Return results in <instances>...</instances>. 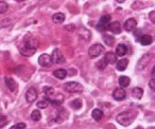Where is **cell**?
Returning <instances> with one entry per match:
<instances>
[{"mask_svg":"<svg viewBox=\"0 0 155 129\" xmlns=\"http://www.w3.org/2000/svg\"><path fill=\"white\" fill-rule=\"evenodd\" d=\"M37 40L34 37H25L24 41L19 46V51L24 56H32L37 50Z\"/></svg>","mask_w":155,"mask_h":129,"instance_id":"obj_1","label":"cell"},{"mask_svg":"<svg viewBox=\"0 0 155 129\" xmlns=\"http://www.w3.org/2000/svg\"><path fill=\"white\" fill-rule=\"evenodd\" d=\"M134 118H135V114H133V112L124 111V112L119 113L118 115H117L116 120H117V122L120 125H122V126H129V125H131V123L133 122Z\"/></svg>","mask_w":155,"mask_h":129,"instance_id":"obj_2","label":"cell"},{"mask_svg":"<svg viewBox=\"0 0 155 129\" xmlns=\"http://www.w3.org/2000/svg\"><path fill=\"white\" fill-rule=\"evenodd\" d=\"M64 89L69 93H79L83 91V86L77 82H69L64 85Z\"/></svg>","mask_w":155,"mask_h":129,"instance_id":"obj_3","label":"cell"},{"mask_svg":"<svg viewBox=\"0 0 155 129\" xmlns=\"http://www.w3.org/2000/svg\"><path fill=\"white\" fill-rule=\"evenodd\" d=\"M103 51H104L103 46L100 45V43H95V45H93L88 49V55L91 58H96V57H98L100 54L103 53Z\"/></svg>","mask_w":155,"mask_h":129,"instance_id":"obj_4","label":"cell"},{"mask_svg":"<svg viewBox=\"0 0 155 129\" xmlns=\"http://www.w3.org/2000/svg\"><path fill=\"white\" fill-rule=\"evenodd\" d=\"M110 19H112V17L108 14H105V15L102 16L99 20V24H97V30L100 31V32H103V31L107 30V26L110 22Z\"/></svg>","mask_w":155,"mask_h":129,"instance_id":"obj_5","label":"cell"},{"mask_svg":"<svg viewBox=\"0 0 155 129\" xmlns=\"http://www.w3.org/2000/svg\"><path fill=\"white\" fill-rule=\"evenodd\" d=\"M50 56H51L52 62H54V64H64L65 62V57L62 54V52H61L60 49H54Z\"/></svg>","mask_w":155,"mask_h":129,"instance_id":"obj_6","label":"cell"},{"mask_svg":"<svg viewBox=\"0 0 155 129\" xmlns=\"http://www.w3.org/2000/svg\"><path fill=\"white\" fill-rule=\"evenodd\" d=\"M150 59H151V54L147 53V54H144V55H142L141 58L138 60L137 66H136V69H137L138 71H141V70H143L144 68L148 66L149 62H150Z\"/></svg>","mask_w":155,"mask_h":129,"instance_id":"obj_7","label":"cell"},{"mask_svg":"<svg viewBox=\"0 0 155 129\" xmlns=\"http://www.w3.org/2000/svg\"><path fill=\"white\" fill-rule=\"evenodd\" d=\"M45 99L49 104H52L53 106H61L64 102V95L63 94H58L56 96H46Z\"/></svg>","mask_w":155,"mask_h":129,"instance_id":"obj_8","label":"cell"},{"mask_svg":"<svg viewBox=\"0 0 155 129\" xmlns=\"http://www.w3.org/2000/svg\"><path fill=\"white\" fill-rule=\"evenodd\" d=\"M37 96H38V92L34 87H31L27 90L26 92V99L28 103H33V102L36 101Z\"/></svg>","mask_w":155,"mask_h":129,"instance_id":"obj_9","label":"cell"},{"mask_svg":"<svg viewBox=\"0 0 155 129\" xmlns=\"http://www.w3.org/2000/svg\"><path fill=\"white\" fill-rule=\"evenodd\" d=\"M38 64H41V67L48 68L52 64V60H51V56L49 54H41L38 57Z\"/></svg>","mask_w":155,"mask_h":129,"instance_id":"obj_10","label":"cell"},{"mask_svg":"<svg viewBox=\"0 0 155 129\" xmlns=\"http://www.w3.org/2000/svg\"><path fill=\"white\" fill-rule=\"evenodd\" d=\"M113 97L116 101H123L127 97V92L123 88H116L113 92Z\"/></svg>","mask_w":155,"mask_h":129,"instance_id":"obj_11","label":"cell"},{"mask_svg":"<svg viewBox=\"0 0 155 129\" xmlns=\"http://www.w3.org/2000/svg\"><path fill=\"white\" fill-rule=\"evenodd\" d=\"M107 30L110 31L114 34H120L122 29H121V26L118 21H114V22H110L107 26Z\"/></svg>","mask_w":155,"mask_h":129,"instance_id":"obj_12","label":"cell"},{"mask_svg":"<svg viewBox=\"0 0 155 129\" xmlns=\"http://www.w3.org/2000/svg\"><path fill=\"white\" fill-rule=\"evenodd\" d=\"M124 30L127 31V32H132V31H134L136 29V27H137V21H136L134 18H130V19H127V21L124 22Z\"/></svg>","mask_w":155,"mask_h":129,"instance_id":"obj_13","label":"cell"},{"mask_svg":"<svg viewBox=\"0 0 155 129\" xmlns=\"http://www.w3.org/2000/svg\"><path fill=\"white\" fill-rule=\"evenodd\" d=\"M5 85H7V87L11 92H14L16 90V88H17V83L12 77H5Z\"/></svg>","mask_w":155,"mask_h":129,"instance_id":"obj_14","label":"cell"},{"mask_svg":"<svg viewBox=\"0 0 155 129\" xmlns=\"http://www.w3.org/2000/svg\"><path fill=\"white\" fill-rule=\"evenodd\" d=\"M139 37L140 38L138 39V40H139V42L141 43L142 46H149L153 42V38H152L151 35L144 34V35H141V36H139Z\"/></svg>","mask_w":155,"mask_h":129,"instance_id":"obj_15","label":"cell"},{"mask_svg":"<svg viewBox=\"0 0 155 129\" xmlns=\"http://www.w3.org/2000/svg\"><path fill=\"white\" fill-rule=\"evenodd\" d=\"M127 45H124V43H120V45L117 46V48H116V55L117 56L122 57V56H124L125 54H127Z\"/></svg>","mask_w":155,"mask_h":129,"instance_id":"obj_16","label":"cell"},{"mask_svg":"<svg viewBox=\"0 0 155 129\" xmlns=\"http://www.w3.org/2000/svg\"><path fill=\"white\" fill-rule=\"evenodd\" d=\"M127 64H129V60H127V58H122V59H120L119 61H117L116 68L118 71H124L127 68Z\"/></svg>","mask_w":155,"mask_h":129,"instance_id":"obj_17","label":"cell"},{"mask_svg":"<svg viewBox=\"0 0 155 129\" xmlns=\"http://www.w3.org/2000/svg\"><path fill=\"white\" fill-rule=\"evenodd\" d=\"M104 59L107 64H116L117 62V55L113 52H107L104 56Z\"/></svg>","mask_w":155,"mask_h":129,"instance_id":"obj_18","label":"cell"},{"mask_svg":"<svg viewBox=\"0 0 155 129\" xmlns=\"http://www.w3.org/2000/svg\"><path fill=\"white\" fill-rule=\"evenodd\" d=\"M65 20V15L63 13H55L52 16V21L56 24H63Z\"/></svg>","mask_w":155,"mask_h":129,"instance_id":"obj_19","label":"cell"},{"mask_svg":"<svg viewBox=\"0 0 155 129\" xmlns=\"http://www.w3.org/2000/svg\"><path fill=\"white\" fill-rule=\"evenodd\" d=\"M53 75L58 80H64L67 76V71L65 69H56L55 71H53Z\"/></svg>","mask_w":155,"mask_h":129,"instance_id":"obj_20","label":"cell"},{"mask_svg":"<svg viewBox=\"0 0 155 129\" xmlns=\"http://www.w3.org/2000/svg\"><path fill=\"white\" fill-rule=\"evenodd\" d=\"M91 116H93L94 120H96V121L102 120V118H103V111H102L101 109H99V108H96V109H94L93 112H91Z\"/></svg>","mask_w":155,"mask_h":129,"instance_id":"obj_21","label":"cell"},{"mask_svg":"<svg viewBox=\"0 0 155 129\" xmlns=\"http://www.w3.org/2000/svg\"><path fill=\"white\" fill-rule=\"evenodd\" d=\"M132 95L137 99H141L142 95H143V90H142V88H139V87H135L132 90Z\"/></svg>","mask_w":155,"mask_h":129,"instance_id":"obj_22","label":"cell"},{"mask_svg":"<svg viewBox=\"0 0 155 129\" xmlns=\"http://www.w3.org/2000/svg\"><path fill=\"white\" fill-rule=\"evenodd\" d=\"M79 36L84 38L85 40H89V38H91V33L85 28H81L80 30H79Z\"/></svg>","mask_w":155,"mask_h":129,"instance_id":"obj_23","label":"cell"},{"mask_svg":"<svg viewBox=\"0 0 155 129\" xmlns=\"http://www.w3.org/2000/svg\"><path fill=\"white\" fill-rule=\"evenodd\" d=\"M130 82H131V80H130L129 76H120V77H119V85H120L122 88H125V87L129 86Z\"/></svg>","mask_w":155,"mask_h":129,"instance_id":"obj_24","label":"cell"},{"mask_svg":"<svg viewBox=\"0 0 155 129\" xmlns=\"http://www.w3.org/2000/svg\"><path fill=\"white\" fill-rule=\"evenodd\" d=\"M70 106H71V108H72V109H74V110L81 109V108H82V101H81L80 99H73V101L70 103Z\"/></svg>","mask_w":155,"mask_h":129,"instance_id":"obj_25","label":"cell"},{"mask_svg":"<svg viewBox=\"0 0 155 129\" xmlns=\"http://www.w3.org/2000/svg\"><path fill=\"white\" fill-rule=\"evenodd\" d=\"M63 110H64V108H61L60 110H58V114H56V116H55V118H54V120H55V122L56 123H62L63 121L65 120V118H67V115H63Z\"/></svg>","mask_w":155,"mask_h":129,"instance_id":"obj_26","label":"cell"},{"mask_svg":"<svg viewBox=\"0 0 155 129\" xmlns=\"http://www.w3.org/2000/svg\"><path fill=\"white\" fill-rule=\"evenodd\" d=\"M103 41L105 45L107 46H113L115 42V38L113 36H110V35H104L103 36Z\"/></svg>","mask_w":155,"mask_h":129,"instance_id":"obj_27","label":"cell"},{"mask_svg":"<svg viewBox=\"0 0 155 129\" xmlns=\"http://www.w3.org/2000/svg\"><path fill=\"white\" fill-rule=\"evenodd\" d=\"M31 118H32V121H34V122H38V121L41 118V111H38V110H34V111L31 113Z\"/></svg>","mask_w":155,"mask_h":129,"instance_id":"obj_28","label":"cell"},{"mask_svg":"<svg viewBox=\"0 0 155 129\" xmlns=\"http://www.w3.org/2000/svg\"><path fill=\"white\" fill-rule=\"evenodd\" d=\"M44 93H45L46 96H52L54 94V89L52 87L46 86L44 87Z\"/></svg>","mask_w":155,"mask_h":129,"instance_id":"obj_29","label":"cell"},{"mask_svg":"<svg viewBox=\"0 0 155 129\" xmlns=\"http://www.w3.org/2000/svg\"><path fill=\"white\" fill-rule=\"evenodd\" d=\"M8 9H9V5L5 1H0V14L7 13Z\"/></svg>","mask_w":155,"mask_h":129,"instance_id":"obj_30","label":"cell"},{"mask_svg":"<svg viewBox=\"0 0 155 129\" xmlns=\"http://www.w3.org/2000/svg\"><path fill=\"white\" fill-rule=\"evenodd\" d=\"M106 64H107V62L105 61V59H104V58H102V59H100L99 61L96 64V67H97L98 69H100V70H103V69H105Z\"/></svg>","mask_w":155,"mask_h":129,"instance_id":"obj_31","label":"cell"},{"mask_svg":"<svg viewBox=\"0 0 155 129\" xmlns=\"http://www.w3.org/2000/svg\"><path fill=\"white\" fill-rule=\"evenodd\" d=\"M48 105H49V103H48L47 101H39V102H37V104H36V106L39 108V109H46V108L48 107Z\"/></svg>","mask_w":155,"mask_h":129,"instance_id":"obj_32","label":"cell"},{"mask_svg":"<svg viewBox=\"0 0 155 129\" xmlns=\"http://www.w3.org/2000/svg\"><path fill=\"white\" fill-rule=\"evenodd\" d=\"M8 125V118L5 115H1L0 116V129L3 128L5 126Z\"/></svg>","mask_w":155,"mask_h":129,"instance_id":"obj_33","label":"cell"},{"mask_svg":"<svg viewBox=\"0 0 155 129\" xmlns=\"http://www.w3.org/2000/svg\"><path fill=\"white\" fill-rule=\"evenodd\" d=\"M149 19H150L153 24H155V11H152L149 14Z\"/></svg>","mask_w":155,"mask_h":129,"instance_id":"obj_34","label":"cell"},{"mask_svg":"<svg viewBox=\"0 0 155 129\" xmlns=\"http://www.w3.org/2000/svg\"><path fill=\"white\" fill-rule=\"evenodd\" d=\"M149 87H150L153 91H155V78H153V80H150V83H149Z\"/></svg>","mask_w":155,"mask_h":129,"instance_id":"obj_35","label":"cell"},{"mask_svg":"<svg viewBox=\"0 0 155 129\" xmlns=\"http://www.w3.org/2000/svg\"><path fill=\"white\" fill-rule=\"evenodd\" d=\"M137 7H142V2H140V1H135V2L132 5V9H137Z\"/></svg>","mask_w":155,"mask_h":129,"instance_id":"obj_36","label":"cell"},{"mask_svg":"<svg viewBox=\"0 0 155 129\" xmlns=\"http://www.w3.org/2000/svg\"><path fill=\"white\" fill-rule=\"evenodd\" d=\"M65 29H66L67 31H73L74 30V26H72V24H70V26H66L65 27Z\"/></svg>","mask_w":155,"mask_h":129,"instance_id":"obj_37","label":"cell"},{"mask_svg":"<svg viewBox=\"0 0 155 129\" xmlns=\"http://www.w3.org/2000/svg\"><path fill=\"white\" fill-rule=\"evenodd\" d=\"M151 74H152V76H155V66L152 68V71H151Z\"/></svg>","mask_w":155,"mask_h":129,"instance_id":"obj_38","label":"cell"},{"mask_svg":"<svg viewBox=\"0 0 155 129\" xmlns=\"http://www.w3.org/2000/svg\"><path fill=\"white\" fill-rule=\"evenodd\" d=\"M10 129H18V127L16 126V125H14V126H12V127H11V128H10Z\"/></svg>","mask_w":155,"mask_h":129,"instance_id":"obj_39","label":"cell"},{"mask_svg":"<svg viewBox=\"0 0 155 129\" xmlns=\"http://www.w3.org/2000/svg\"><path fill=\"white\" fill-rule=\"evenodd\" d=\"M117 2H119V3H122V2H124L125 0H116Z\"/></svg>","mask_w":155,"mask_h":129,"instance_id":"obj_40","label":"cell"},{"mask_svg":"<svg viewBox=\"0 0 155 129\" xmlns=\"http://www.w3.org/2000/svg\"><path fill=\"white\" fill-rule=\"evenodd\" d=\"M15 1H17V2H21V1H25V0H15Z\"/></svg>","mask_w":155,"mask_h":129,"instance_id":"obj_41","label":"cell"}]
</instances>
